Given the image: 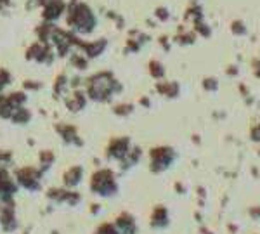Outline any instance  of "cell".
I'll return each instance as SVG.
<instances>
[{
	"instance_id": "cell-1",
	"label": "cell",
	"mask_w": 260,
	"mask_h": 234,
	"mask_svg": "<svg viewBox=\"0 0 260 234\" xmlns=\"http://www.w3.org/2000/svg\"><path fill=\"white\" fill-rule=\"evenodd\" d=\"M120 228H122L123 233L127 234H134V229H135V224H134V219L130 217V215H123L122 219H120Z\"/></svg>"
},
{
	"instance_id": "cell-2",
	"label": "cell",
	"mask_w": 260,
	"mask_h": 234,
	"mask_svg": "<svg viewBox=\"0 0 260 234\" xmlns=\"http://www.w3.org/2000/svg\"><path fill=\"white\" fill-rule=\"evenodd\" d=\"M167 222H168L167 212H165L163 208H158V212H156V217L153 219V224H155V226H165Z\"/></svg>"
},
{
	"instance_id": "cell-3",
	"label": "cell",
	"mask_w": 260,
	"mask_h": 234,
	"mask_svg": "<svg viewBox=\"0 0 260 234\" xmlns=\"http://www.w3.org/2000/svg\"><path fill=\"white\" fill-rule=\"evenodd\" d=\"M250 214L254 215V219H260V208H252Z\"/></svg>"
},
{
	"instance_id": "cell-4",
	"label": "cell",
	"mask_w": 260,
	"mask_h": 234,
	"mask_svg": "<svg viewBox=\"0 0 260 234\" xmlns=\"http://www.w3.org/2000/svg\"><path fill=\"white\" fill-rule=\"evenodd\" d=\"M203 234H212V233L208 231V229H203Z\"/></svg>"
}]
</instances>
